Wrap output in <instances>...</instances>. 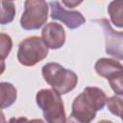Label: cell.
Returning a JSON list of instances; mask_svg holds the SVG:
<instances>
[{"label": "cell", "mask_w": 123, "mask_h": 123, "mask_svg": "<svg viewBox=\"0 0 123 123\" xmlns=\"http://www.w3.org/2000/svg\"><path fill=\"white\" fill-rule=\"evenodd\" d=\"M106 93L96 86H86L72 103V112L76 119L84 123H90L107 102Z\"/></svg>", "instance_id": "obj_1"}, {"label": "cell", "mask_w": 123, "mask_h": 123, "mask_svg": "<svg viewBox=\"0 0 123 123\" xmlns=\"http://www.w3.org/2000/svg\"><path fill=\"white\" fill-rule=\"evenodd\" d=\"M41 73L45 82L60 95L73 90L78 83V76L75 72L65 69L57 62H49L43 65Z\"/></svg>", "instance_id": "obj_2"}, {"label": "cell", "mask_w": 123, "mask_h": 123, "mask_svg": "<svg viewBox=\"0 0 123 123\" xmlns=\"http://www.w3.org/2000/svg\"><path fill=\"white\" fill-rule=\"evenodd\" d=\"M38 108L43 111L47 123H65V111L61 95L53 89H40L36 95Z\"/></svg>", "instance_id": "obj_3"}, {"label": "cell", "mask_w": 123, "mask_h": 123, "mask_svg": "<svg viewBox=\"0 0 123 123\" xmlns=\"http://www.w3.org/2000/svg\"><path fill=\"white\" fill-rule=\"evenodd\" d=\"M48 55V48L43 40L37 37H29L23 39L17 51V60L24 66H34Z\"/></svg>", "instance_id": "obj_4"}, {"label": "cell", "mask_w": 123, "mask_h": 123, "mask_svg": "<svg viewBox=\"0 0 123 123\" xmlns=\"http://www.w3.org/2000/svg\"><path fill=\"white\" fill-rule=\"evenodd\" d=\"M48 18V4L43 0H27L20 18V26L24 30H37Z\"/></svg>", "instance_id": "obj_5"}, {"label": "cell", "mask_w": 123, "mask_h": 123, "mask_svg": "<svg viewBox=\"0 0 123 123\" xmlns=\"http://www.w3.org/2000/svg\"><path fill=\"white\" fill-rule=\"evenodd\" d=\"M94 22H97L103 28L104 35H105V41H106V52L107 54L118 59H123V33L122 32H115L108 19L101 18L96 19Z\"/></svg>", "instance_id": "obj_6"}, {"label": "cell", "mask_w": 123, "mask_h": 123, "mask_svg": "<svg viewBox=\"0 0 123 123\" xmlns=\"http://www.w3.org/2000/svg\"><path fill=\"white\" fill-rule=\"evenodd\" d=\"M50 6V15L52 19L62 21L69 29H76L82 26L86 19L83 14L78 11H67L65 10L59 1L49 2Z\"/></svg>", "instance_id": "obj_7"}, {"label": "cell", "mask_w": 123, "mask_h": 123, "mask_svg": "<svg viewBox=\"0 0 123 123\" xmlns=\"http://www.w3.org/2000/svg\"><path fill=\"white\" fill-rule=\"evenodd\" d=\"M41 39L50 49H59L65 42L63 27L56 22L47 23L41 31Z\"/></svg>", "instance_id": "obj_8"}, {"label": "cell", "mask_w": 123, "mask_h": 123, "mask_svg": "<svg viewBox=\"0 0 123 123\" xmlns=\"http://www.w3.org/2000/svg\"><path fill=\"white\" fill-rule=\"evenodd\" d=\"M94 68L98 75L108 80L119 74H123L122 64L113 59H108V58L99 59L96 62Z\"/></svg>", "instance_id": "obj_9"}, {"label": "cell", "mask_w": 123, "mask_h": 123, "mask_svg": "<svg viewBox=\"0 0 123 123\" xmlns=\"http://www.w3.org/2000/svg\"><path fill=\"white\" fill-rule=\"evenodd\" d=\"M16 88L11 83H0V110L12 106L16 100Z\"/></svg>", "instance_id": "obj_10"}, {"label": "cell", "mask_w": 123, "mask_h": 123, "mask_svg": "<svg viewBox=\"0 0 123 123\" xmlns=\"http://www.w3.org/2000/svg\"><path fill=\"white\" fill-rule=\"evenodd\" d=\"M15 15V6L12 1H0V24L11 23Z\"/></svg>", "instance_id": "obj_11"}, {"label": "cell", "mask_w": 123, "mask_h": 123, "mask_svg": "<svg viewBox=\"0 0 123 123\" xmlns=\"http://www.w3.org/2000/svg\"><path fill=\"white\" fill-rule=\"evenodd\" d=\"M122 1H112L110 3L108 8V12L111 16V22L118 28H122L123 26V18H122Z\"/></svg>", "instance_id": "obj_12"}, {"label": "cell", "mask_w": 123, "mask_h": 123, "mask_svg": "<svg viewBox=\"0 0 123 123\" xmlns=\"http://www.w3.org/2000/svg\"><path fill=\"white\" fill-rule=\"evenodd\" d=\"M12 48V40L11 37L5 33H0V61L8 58Z\"/></svg>", "instance_id": "obj_13"}, {"label": "cell", "mask_w": 123, "mask_h": 123, "mask_svg": "<svg viewBox=\"0 0 123 123\" xmlns=\"http://www.w3.org/2000/svg\"><path fill=\"white\" fill-rule=\"evenodd\" d=\"M107 107L108 110L114 115L118 116L121 118L122 116V108H123V103H122V99L116 95L111 96L110 98L107 99Z\"/></svg>", "instance_id": "obj_14"}, {"label": "cell", "mask_w": 123, "mask_h": 123, "mask_svg": "<svg viewBox=\"0 0 123 123\" xmlns=\"http://www.w3.org/2000/svg\"><path fill=\"white\" fill-rule=\"evenodd\" d=\"M109 83H110L111 89L117 95L121 96L123 94V74H119V75L110 79Z\"/></svg>", "instance_id": "obj_15"}, {"label": "cell", "mask_w": 123, "mask_h": 123, "mask_svg": "<svg viewBox=\"0 0 123 123\" xmlns=\"http://www.w3.org/2000/svg\"><path fill=\"white\" fill-rule=\"evenodd\" d=\"M8 123H29V120L26 117H18V118L12 117L10 119Z\"/></svg>", "instance_id": "obj_16"}, {"label": "cell", "mask_w": 123, "mask_h": 123, "mask_svg": "<svg viewBox=\"0 0 123 123\" xmlns=\"http://www.w3.org/2000/svg\"><path fill=\"white\" fill-rule=\"evenodd\" d=\"M62 3L64 4V5H66V6H68L69 8H74L76 5H79V4H81L82 2H81V1H80V2H75V1H62Z\"/></svg>", "instance_id": "obj_17"}, {"label": "cell", "mask_w": 123, "mask_h": 123, "mask_svg": "<svg viewBox=\"0 0 123 123\" xmlns=\"http://www.w3.org/2000/svg\"><path fill=\"white\" fill-rule=\"evenodd\" d=\"M65 123H84V122H81L80 120H78V119H76L73 115H69V117L66 119V122Z\"/></svg>", "instance_id": "obj_18"}, {"label": "cell", "mask_w": 123, "mask_h": 123, "mask_svg": "<svg viewBox=\"0 0 123 123\" xmlns=\"http://www.w3.org/2000/svg\"><path fill=\"white\" fill-rule=\"evenodd\" d=\"M5 68H6V64L3 61H0V75L5 71Z\"/></svg>", "instance_id": "obj_19"}, {"label": "cell", "mask_w": 123, "mask_h": 123, "mask_svg": "<svg viewBox=\"0 0 123 123\" xmlns=\"http://www.w3.org/2000/svg\"><path fill=\"white\" fill-rule=\"evenodd\" d=\"M0 123H7L5 115H4V113H3V111L1 110H0Z\"/></svg>", "instance_id": "obj_20"}, {"label": "cell", "mask_w": 123, "mask_h": 123, "mask_svg": "<svg viewBox=\"0 0 123 123\" xmlns=\"http://www.w3.org/2000/svg\"><path fill=\"white\" fill-rule=\"evenodd\" d=\"M29 123H44V122L38 118V119H32L31 121H29Z\"/></svg>", "instance_id": "obj_21"}, {"label": "cell", "mask_w": 123, "mask_h": 123, "mask_svg": "<svg viewBox=\"0 0 123 123\" xmlns=\"http://www.w3.org/2000/svg\"><path fill=\"white\" fill-rule=\"evenodd\" d=\"M98 123H113V122H111V121H110V120H101V121H99Z\"/></svg>", "instance_id": "obj_22"}]
</instances>
